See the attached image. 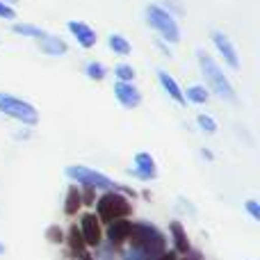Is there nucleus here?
Returning <instances> with one entry per match:
<instances>
[{"label":"nucleus","instance_id":"nucleus-14","mask_svg":"<svg viewBox=\"0 0 260 260\" xmlns=\"http://www.w3.org/2000/svg\"><path fill=\"white\" fill-rule=\"evenodd\" d=\"M157 78H160V85H162V89L167 91V94L171 96V99L176 101L178 105H185L187 101H185V94H183V89L178 87V82L174 80V78L169 76L167 71H157Z\"/></svg>","mask_w":260,"mask_h":260},{"label":"nucleus","instance_id":"nucleus-11","mask_svg":"<svg viewBox=\"0 0 260 260\" xmlns=\"http://www.w3.org/2000/svg\"><path fill=\"white\" fill-rule=\"evenodd\" d=\"M130 229H133V221H128V219L110 221L108 224V240L114 244V247H119V244H123L130 238Z\"/></svg>","mask_w":260,"mask_h":260},{"label":"nucleus","instance_id":"nucleus-30","mask_svg":"<svg viewBox=\"0 0 260 260\" xmlns=\"http://www.w3.org/2000/svg\"><path fill=\"white\" fill-rule=\"evenodd\" d=\"M5 251V247H3V244H0V253H3Z\"/></svg>","mask_w":260,"mask_h":260},{"label":"nucleus","instance_id":"nucleus-8","mask_svg":"<svg viewBox=\"0 0 260 260\" xmlns=\"http://www.w3.org/2000/svg\"><path fill=\"white\" fill-rule=\"evenodd\" d=\"M82 240H85V244H89V247H99L101 244V226H99V217L91 215V212H87V215H82Z\"/></svg>","mask_w":260,"mask_h":260},{"label":"nucleus","instance_id":"nucleus-20","mask_svg":"<svg viewBox=\"0 0 260 260\" xmlns=\"http://www.w3.org/2000/svg\"><path fill=\"white\" fill-rule=\"evenodd\" d=\"M14 32H16V35H23V37H35V39L44 35L41 27H35V25H30V23H16V25H14Z\"/></svg>","mask_w":260,"mask_h":260},{"label":"nucleus","instance_id":"nucleus-28","mask_svg":"<svg viewBox=\"0 0 260 260\" xmlns=\"http://www.w3.org/2000/svg\"><path fill=\"white\" fill-rule=\"evenodd\" d=\"M80 260H94V258H91V253H87V251H82V253H80Z\"/></svg>","mask_w":260,"mask_h":260},{"label":"nucleus","instance_id":"nucleus-5","mask_svg":"<svg viewBox=\"0 0 260 260\" xmlns=\"http://www.w3.org/2000/svg\"><path fill=\"white\" fill-rule=\"evenodd\" d=\"M67 176L71 180H76L78 185H85V187H91V189H105V192H110V189H121L119 187V183H114V180H110L108 176L99 174V171L89 169V167H67Z\"/></svg>","mask_w":260,"mask_h":260},{"label":"nucleus","instance_id":"nucleus-29","mask_svg":"<svg viewBox=\"0 0 260 260\" xmlns=\"http://www.w3.org/2000/svg\"><path fill=\"white\" fill-rule=\"evenodd\" d=\"M187 260H199V256H192V258H187Z\"/></svg>","mask_w":260,"mask_h":260},{"label":"nucleus","instance_id":"nucleus-1","mask_svg":"<svg viewBox=\"0 0 260 260\" xmlns=\"http://www.w3.org/2000/svg\"><path fill=\"white\" fill-rule=\"evenodd\" d=\"M197 57H199V67H201L203 76H206V82L212 87V91H215L219 99L235 103V101H238L235 89H233V85H231L229 78L224 76V71L219 69V64H217L206 50H197Z\"/></svg>","mask_w":260,"mask_h":260},{"label":"nucleus","instance_id":"nucleus-4","mask_svg":"<svg viewBox=\"0 0 260 260\" xmlns=\"http://www.w3.org/2000/svg\"><path fill=\"white\" fill-rule=\"evenodd\" d=\"M146 23L157 30L162 35V39L169 41V44H178L180 41V30H178V23L174 21L169 12H165L162 7L157 5H148L146 7Z\"/></svg>","mask_w":260,"mask_h":260},{"label":"nucleus","instance_id":"nucleus-12","mask_svg":"<svg viewBox=\"0 0 260 260\" xmlns=\"http://www.w3.org/2000/svg\"><path fill=\"white\" fill-rule=\"evenodd\" d=\"M135 176L144 180H151L157 176V167H155V160H153L148 153H137L135 155Z\"/></svg>","mask_w":260,"mask_h":260},{"label":"nucleus","instance_id":"nucleus-25","mask_svg":"<svg viewBox=\"0 0 260 260\" xmlns=\"http://www.w3.org/2000/svg\"><path fill=\"white\" fill-rule=\"evenodd\" d=\"M247 212H249V215H251L256 221H260V208H258L256 201H247Z\"/></svg>","mask_w":260,"mask_h":260},{"label":"nucleus","instance_id":"nucleus-15","mask_svg":"<svg viewBox=\"0 0 260 260\" xmlns=\"http://www.w3.org/2000/svg\"><path fill=\"white\" fill-rule=\"evenodd\" d=\"M171 235H174V242H176V253H187L189 251V242H187V235H185L183 226L178 221H171L169 226Z\"/></svg>","mask_w":260,"mask_h":260},{"label":"nucleus","instance_id":"nucleus-23","mask_svg":"<svg viewBox=\"0 0 260 260\" xmlns=\"http://www.w3.org/2000/svg\"><path fill=\"white\" fill-rule=\"evenodd\" d=\"M114 73L119 76V80H121V82H133V78H135V69L128 67V64H119Z\"/></svg>","mask_w":260,"mask_h":260},{"label":"nucleus","instance_id":"nucleus-21","mask_svg":"<svg viewBox=\"0 0 260 260\" xmlns=\"http://www.w3.org/2000/svg\"><path fill=\"white\" fill-rule=\"evenodd\" d=\"M105 73H108V69H105L101 62H89L87 64V76H89L91 80H103Z\"/></svg>","mask_w":260,"mask_h":260},{"label":"nucleus","instance_id":"nucleus-18","mask_svg":"<svg viewBox=\"0 0 260 260\" xmlns=\"http://www.w3.org/2000/svg\"><path fill=\"white\" fill-rule=\"evenodd\" d=\"M185 101H192V103H197V105H201V103H206L208 101V91H206V87H201V85H192V87H187V91H185Z\"/></svg>","mask_w":260,"mask_h":260},{"label":"nucleus","instance_id":"nucleus-2","mask_svg":"<svg viewBox=\"0 0 260 260\" xmlns=\"http://www.w3.org/2000/svg\"><path fill=\"white\" fill-rule=\"evenodd\" d=\"M128 240L133 242V249L148 251L153 256H162L165 251V235L151 224H133Z\"/></svg>","mask_w":260,"mask_h":260},{"label":"nucleus","instance_id":"nucleus-19","mask_svg":"<svg viewBox=\"0 0 260 260\" xmlns=\"http://www.w3.org/2000/svg\"><path fill=\"white\" fill-rule=\"evenodd\" d=\"M69 244H71V249L76 253L85 251V240H82V233L78 226H71V231H69Z\"/></svg>","mask_w":260,"mask_h":260},{"label":"nucleus","instance_id":"nucleus-7","mask_svg":"<svg viewBox=\"0 0 260 260\" xmlns=\"http://www.w3.org/2000/svg\"><path fill=\"white\" fill-rule=\"evenodd\" d=\"M212 41H215L219 55L226 59V64H229L231 69H235V71H238V69H240V59H238V53H235V48H233V44H231L229 37H226L224 32H212Z\"/></svg>","mask_w":260,"mask_h":260},{"label":"nucleus","instance_id":"nucleus-10","mask_svg":"<svg viewBox=\"0 0 260 260\" xmlns=\"http://www.w3.org/2000/svg\"><path fill=\"white\" fill-rule=\"evenodd\" d=\"M69 32L78 39V44L82 48H94L96 46V32L91 30L87 23H80V21H71L69 23Z\"/></svg>","mask_w":260,"mask_h":260},{"label":"nucleus","instance_id":"nucleus-24","mask_svg":"<svg viewBox=\"0 0 260 260\" xmlns=\"http://www.w3.org/2000/svg\"><path fill=\"white\" fill-rule=\"evenodd\" d=\"M0 18H7V21H14V18H16V12H14L5 0H0Z\"/></svg>","mask_w":260,"mask_h":260},{"label":"nucleus","instance_id":"nucleus-13","mask_svg":"<svg viewBox=\"0 0 260 260\" xmlns=\"http://www.w3.org/2000/svg\"><path fill=\"white\" fill-rule=\"evenodd\" d=\"M39 39V48H41V53H46V55H50V57H59V55H64L67 53V44H64L62 39H57V37H50V35H41V37H37Z\"/></svg>","mask_w":260,"mask_h":260},{"label":"nucleus","instance_id":"nucleus-17","mask_svg":"<svg viewBox=\"0 0 260 260\" xmlns=\"http://www.w3.org/2000/svg\"><path fill=\"white\" fill-rule=\"evenodd\" d=\"M108 44L117 55H130V50H133L130 48V44H128V39L126 37H121V35H110Z\"/></svg>","mask_w":260,"mask_h":260},{"label":"nucleus","instance_id":"nucleus-9","mask_svg":"<svg viewBox=\"0 0 260 260\" xmlns=\"http://www.w3.org/2000/svg\"><path fill=\"white\" fill-rule=\"evenodd\" d=\"M114 96H117V101L123 108H137L142 103V94H139L137 87H133V82H117Z\"/></svg>","mask_w":260,"mask_h":260},{"label":"nucleus","instance_id":"nucleus-22","mask_svg":"<svg viewBox=\"0 0 260 260\" xmlns=\"http://www.w3.org/2000/svg\"><path fill=\"white\" fill-rule=\"evenodd\" d=\"M197 121H199V126H201L206 133H217V121L212 117H208V114H199L197 117Z\"/></svg>","mask_w":260,"mask_h":260},{"label":"nucleus","instance_id":"nucleus-31","mask_svg":"<svg viewBox=\"0 0 260 260\" xmlns=\"http://www.w3.org/2000/svg\"><path fill=\"white\" fill-rule=\"evenodd\" d=\"M9 3H16V0H9Z\"/></svg>","mask_w":260,"mask_h":260},{"label":"nucleus","instance_id":"nucleus-27","mask_svg":"<svg viewBox=\"0 0 260 260\" xmlns=\"http://www.w3.org/2000/svg\"><path fill=\"white\" fill-rule=\"evenodd\" d=\"M157 260H176V253H162Z\"/></svg>","mask_w":260,"mask_h":260},{"label":"nucleus","instance_id":"nucleus-16","mask_svg":"<svg viewBox=\"0 0 260 260\" xmlns=\"http://www.w3.org/2000/svg\"><path fill=\"white\" fill-rule=\"evenodd\" d=\"M82 206V194H80V189L76 187V185H71L69 187V192H67V203H64V212H67L69 217L71 215H76L78 212V208Z\"/></svg>","mask_w":260,"mask_h":260},{"label":"nucleus","instance_id":"nucleus-3","mask_svg":"<svg viewBox=\"0 0 260 260\" xmlns=\"http://www.w3.org/2000/svg\"><path fill=\"white\" fill-rule=\"evenodd\" d=\"M96 208H99V219L105 221V224H110V221H114V219H126L130 215V210H133L128 199L123 197V194L114 192V189L105 192L103 197L99 199Z\"/></svg>","mask_w":260,"mask_h":260},{"label":"nucleus","instance_id":"nucleus-6","mask_svg":"<svg viewBox=\"0 0 260 260\" xmlns=\"http://www.w3.org/2000/svg\"><path fill=\"white\" fill-rule=\"evenodd\" d=\"M0 112L16 119L21 123H27V126H35L39 121V114H37V110L30 103L16 99V96H9V94H0Z\"/></svg>","mask_w":260,"mask_h":260},{"label":"nucleus","instance_id":"nucleus-26","mask_svg":"<svg viewBox=\"0 0 260 260\" xmlns=\"http://www.w3.org/2000/svg\"><path fill=\"white\" fill-rule=\"evenodd\" d=\"M91 201H94V189L87 187V192H85V206H91Z\"/></svg>","mask_w":260,"mask_h":260}]
</instances>
